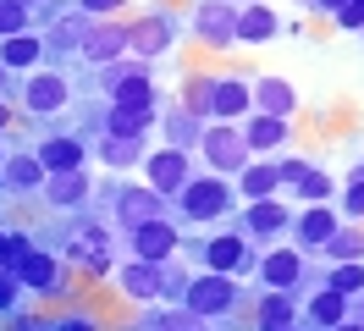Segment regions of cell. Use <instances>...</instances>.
<instances>
[{"label":"cell","instance_id":"obj_1","mask_svg":"<svg viewBox=\"0 0 364 331\" xmlns=\"http://www.w3.org/2000/svg\"><path fill=\"white\" fill-rule=\"evenodd\" d=\"M237 304V287L227 276H199V282H188V315H221V309Z\"/></svg>","mask_w":364,"mask_h":331},{"label":"cell","instance_id":"obj_2","mask_svg":"<svg viewBox=\"0 0 364 331\" xmlns=\"http://www.w3.org/2000/svg\"><path fill=\"white\" fill-rule=\"evenodd\" d=\"M188 194H182V204H188V216L193 221H210V216H221L232 204V194H227V182H215V177H205V182H182Z\"/></svg>","mask_w":364,"mask_h":331},{"label":"cell","instance_id":"obj_3","mask_svg":"<svg viewBox=\"0 0 364 331\" xmlns=\"http://www.w3.org/2000/svg\"><path fill=\"white\" fill-rule=\"evenodd\" d=\"M23 105L39 110V116H50V110L67 105V78H55V72H33L23 83Z\"/></svg>","mask_w":364,"mask_h":331},{"label":"cell","instance_id":"obj_4","mask_svg":"<svg viewBox=\"0 0 364 331\" xmlns=\"http://www.w3.org/2000/svg\"><path fill=\"white\" fill-rule=\"evenodd\" d=\"M193 33L205 44H232L237 39V11L221 6V0H210V6H199V17H193Z\"/></svg>","mask_w":364,"mask_h":331},{"label":"cell","instance_id":"obj_5","mask_svg":"<svg viewBox=\"0 0 364 331\" xmlns=\"http://www.w3.org/2000/svg\"><path fill=\"white\" fill-rule=\"evenodd\" d=\"M133 248H138V260L160 265L177 248V226H171V221H144V226H133Z\"/></svg>","mask_w":364,"mask_h":331},{"label":"cell","instance_id":"obj_6","mask_svg":"<svg viewBox=\"0 0 364 331\" xmlns=\"http://www.w3.org/2000/svg\"><path fill=\"white\" fill-rule=\"evenodd\" d=\"M116 282H122V293H127V298L149 304V298H160V293H166V270H160V265H149V260H138V265H127V270H116Z\"/></svg>","mask_w":364,"mask_h":331},{"label":"cell","instance_id":"obj_7","mask_svg":"<svg viewBox=\"0 0 364 331\" xmlns=\"http://www.w3.org/2000/svg\"><path fill=\"white\" fill-rule=\"evenodd\" d=\"M205 154L221 166V172L249 166V144H243V132H232V127H210V132H205Z\"/></svg>","mask_w":364,"mask_h":331},{"label":"cell","instance_id":"obj_8","mask_svg":"<svg viewBox=\"0 0 364 331\" xmlns=\"http://www.w3.org/2000/svg\"><path fill=\"white\" fill-rule=\"evenodd\" d=\"M105 88H111L116 105H127V110H155V88H149V78H144V72H111V78H105Z\"/></svg>","mask_w":364,"mask_h":331},{"label":"cell","instance_id":"obj_9","mask_svg":"<svg viewBox=\"0 0 364 331\" xmlns=\"http://www.w3.org/2000/svg\"><path fill=\"white\" fill-rule=\"evenodd\" d=\"M249 100H254L259 110H265V116H276V122H282V116H287V110L298 105V88H293V83H282V78H259Z\"/></svg>","mask_w":364,"mask_h":331},{"label":"cell","instance_id":"obj_10","mask_svg":"<svg viewBox=\"0 0 364 331\" xmlns=\"http://www.w3.org/2000/svg\"><path fill=\"white\" fill-rule=\"evenodd\" d=\"M182 182H188L182 149H160L155 160H149V194H171V188H182Z\"/></svg>","mask_w":364,"mask_h":331},{"label":"cell","instance_id":"obj_11","mask_svg":"<svg viewBox=\"0 0 364 331\" xmlns=\"http://www.w3.org/2000/svg\"><path fill=\"white\" fill-rule=\"evenodd\" d=\"M122 221L127 226H144V221H160V194H149V188H122Z\"/></svg>","mask_w":364,"mask_h":331},{"label":"cell","instance_id":"obj_12","mask_svg":"<svg viewBox=\"0 0 364 331\" xmlns=\"http://www.w3.org/2000/svg\"><path fill=\"white\" fill-rule=\"evenodd\" d=\"M122 50H127V28H116V22L94 28L89 39H83V56H89V61H116Z\"/></svg>","mask_w":364,"mask_h":331},{"label":"cell","instance_id":"obj_13","mask_svg":"<svg viewBox=\"0 0 364 331\" xmlns=\"http://www.w3.org/2000/svg\"><path fill=\"white\" fill-rule=\"evenodd\" d=\"M215 116H243L249 110V83H237V78H227V83H210V100H205Z\"/></svg>","mask_w":364,"mask_h":331},{"label":"cell","instance_id":"obj_14","mask_svg":"<svg viewBox=\"0 0 364 331\" xmlns=\"http://www.w3.org/2000/svg\"><path fill=\"white\" fill-rule=\"evenodd\" d=\"M39 166L45 172H77L83 166V144L77 138H50L45 149H39Z\"/></svg>","mask_w":364,"mask_h":331},{"label":"cell","instance_id":"obj_15","mask_svg":"<svg viewBox=\"0 0 364 331\" xmlns=\"http://www.w3.org/2000/svg\"><path fill=\"white\" fill-rule=\"evenodd\" d=\"M17 282H28L33 293H55V287H61V282H55V260H50V254H39V248L17 265Z\"/></svg>","mask_w":364,"mask_h":331},{"label":"cell","instance_id":"obj_16","mask_svg":"<svg viewBox=\"0 0 364 331\" xmlns=\"http://www.w3.org/2000/svg\"><path fill=\"white\" fill-rule=\"evenodd\" d=\"M259 276H265L276 293H293V282L304 276V265H298V254H287V248H282V254H271V260L259 265Z\"/></svg>","mask_w":364,"mask_h":331},{"label":"cell","instance_id":"obj_17","mask_svg":"<svg viewBox=\"0 0 364 331\" xmlns=\"http://www.w3.org/2000/svg\"><path fill=\"white\" fill-rule=\"evenodd\" d=\"M0 177H6L17 194H28V188H39V182H45V166H39V154H11Z\"/></svg>","mask_w":364,"mask_h":331},{"label":"cell","instance_id":"obj_18","mask_svg":"<svg viewBox=\"0 0 364 331\" xmlns=\"http://www.w3.org/2000/svg\"><path fill=\"white\" fill-rule=\"evenodd\" d=\"M298 238L309 243V248H326V243L337 238V216L331 210H309V216L298 221Z\"/></svg>","mask_w":364,"mask_h":331},{"label":"cell","instance_id":"obj_19","mask_svg":"<svg viewBox=\"0 0 364 331\" xmlns=\"http://www.w3.org/2000/svg\"><path fill=\"white\" fill-rule=\"evenodd\" d=\"M232 265H249V243H243V238H215V243H210V270L227 276Z\"/></svg>","mask_w":364,"mask_h":331},{"label":"cell","instance_id":"obj_20","mask_svg":"<svg viewBox=\"0 0 364 331\" xmlns=\"http://www.w3.org/2000/svg\"><path fill=\"white\" fill-rule=\"evenodd\" d=\"M271 33H276V11H265V6H249V11H237V39L259 44V39H271Z\"/></svg>","mask_w":364,"mask_h":331},{"label":"cell","instance_id":"obj_21","mask_svg":"<svg viewBox=\"0 0 364 331\" xmlns=\"http://www.w3.org/2000/svg\"><path fill=\"white\" fill-rule=\"evenodd\" d=\"M127 44H138L144 56H155V50H166V44H171V28H166L160 17H149V22H138L133 33H127Z\"/></svg>","mask_w":364,"mask_h":331},{"label":"cell","instance_id":"obj_22","mask_svg":"<svg viewBox=\"0 0 364 331\" xmlns=\"http://www.w3.org/2000/svg\"><path fill=\"white\" fill-rule=\"evenodd\" d=\"M83 194H89V177L83 172H55V182H50L55 204H83Z\"/></svg>","mask_w":364,"mask_h":331},{"label":"cell","instance_id":"obj_23","mask_svg":"<svg viewBox=\"0 0 364 331\" xmlns=\"http://www.w3.org/2000/svg\"><path fill=\"white\" fill-rule=\"evenodd\" d=\"M149 122H155V110H127V105H116V110H111V138H138Z\"/></svg>","mask_w":364,"mask_h":331},{"label":"cell","instance_id":"obj_24","mask_svg":"<svg viewBox=\"0 0 364 331\" xmlns=\"http://www.w3.org/2000/svg\"><path fill=\"white\" fill-rule=\"evenodd\" d=\"M287 138V127L276 122V116H254L249 132H243V144H254V149H271V144H282Z\"/></svg>","mask_w":364,"mask_h":331},{"label":"cell","instance_id":"obj_25","mask_svg":"<svg viewBox=\"0 0 364 331\" xmlns=\"http://www.w3.org/2000/svg\"><path fill=\"white\" fill-rule=\"evenodd\" d=\"M77 260L89 265V270H105V260H111V248H105V232H100V226H89V232L77 238Z\"/></svg>","mask_w":364,"mask_h":331},{"label":"cell","instance_id":"obj_26","mask_svg":"<svg viewBox=\"0 0 364 331\" xmlns=\"http://www.w3.org/2000/svg\"><path fill=\"white\" fill-rule=\"evenodd\" d=\"M276 182H282L276 166H243V194H249L254 204H265V194H271Z\"/></svg>","mask_w":364,"mask_h":331},{"label":"cell","instance_id":"obj_27","mask_svg":"<svg viewBox=\"0 0 364 331\" xmlns=\"http://www.w3.org/2000/svg\"><path fill=\"white\" fill-rule=\"evenodd\" d=\"M0 61H6V66H28V61H39V39H23V33H11V39L0 44Z\"/></svg>","mask_w":364,"mask_h":331},{"label":"cell","instance_id":"obj_28","mask_svg":"<svg viewBox=\"0 0 364 331\" xmlns=\"http://www.w3.org/2000/svg\"><path fill=\"white\" fill-rule=\"evenodd\" d=\"M287 320H293V298H287V293H271V298L259 304V326L282 331V326H287Z\"/></svg>","mask_w":364,"mask_h":331},{"label":"cell","instance_id":"obj_29","mask_svg":"<svg viewBox=\"0 0 364 331\" xmlns=\"http://www.w3.org/2000/svg\"><path fill=\"white\" fill-rule=\"evenodd\" d=\"M282 226H287L282 204H249V232H282Z\"/></svg>","mask_w":364,"mask_h":331},{"label":"cell","instance_id":"obj_30","mask_svg":"<svg viewBox=\"0 0 364 331\" xmlns=\"http://www.w3.org/2000/svg\"><path fill=\"white\" fill-rule=\"evenodd\" d=\"M342 309H348V298H342V293H320L315 304H309V315H315L320 326H342Z\"/></svg>","mask_w":364,"mask_h":331},{"label":"cell","instance_id":"obj_31","mask_svg":"<svg viewBox=\"0 0 364 331\" xmlns=\"http://www.w3.org/2000/svg\"><path fill=\"white\" fill-rule=\"evenodd\" d=\"M100 154H105L111 172H116V166H133V160H138V138H105V149H100Z\"/></svg>","mask_w":364,"mask_h":331},{"label":"cell","instance_id":"obj_32","mask_svg":"<svg viewBox=\"0 0 364 331\" xmlns=\"http://www.w3.org/2000/svg\"><path fill=\"white\" fill-rule=\"evenodd\" d=\"M364 287V265L359 260H348V265H337V270H331V293H342V298H348V293H359Z\"/></svg>","mask_w":364,"mask_h":331},{"label":"cell","instance_id":"obj_33","mask_svg":"<svg viewBox=\"0 0 364 331\" xmlns=\"http://www.w3.org/2000/svg\"><path fill=\"white\" fill-rule=\"evenodd\" d=\"M326 248H331L337 260H359V254H364V232H348V226H337V238L326 243Z\"/></svg>","mask_w":364,"mask_h":331},{"label":"cell","instance_id":"obj_34","mask_svg":"<svg viewBox=\"0 0 364 331\" xmlns=\"http://www.w3.org/2000/svg\"><path fill=\"white\" fill-rule=\"evenodd\" d=\"M28 22V6L23 0H0V33H17Z\"/></svg>","mask_w":364,"mask_h":331},{"label":"cell","instance_id":"obj_35","mask_svg":"<svg viewBox=\"0 0 364 331\" xmlns=\"http://www.w3.org/2000/svg\"><path fill=\"white\" fill-rule=\"evenodd\" d=\"M155 331H199V315H188V309H171V315H160Z\"/></svg>","mask_w":364,"mask_h":331},{"label":"cell","instance_id":"obj_36","mask_svg":"<svg viewBox=\"0 0 364 331\" xmlns=\"http://www.w3.org/2000/svg\"><path fill=\"white\" fill-rule=\"evenodd\" d=\"M298 194H304V199H326V194H331V182H326L320 172H304V177H298Z\"/></svg>","mask_w":364,"mask_h":331},{"label":"cell","instance_id":"obj_37","mask_svg":"<svg viewBox=\"0 0 364 331\" xmlns=\"http://www.w3.org/2000/svg\"><path fill=\"white\" fill-rule=\"evenodd\" d=\"M28 254H33V248H28V238H11V232H6V260H0V265H23Z\"/></svg>","mask_w":364,"mask_h":331},{"label":"cell","instance_id":"obj_38","mask_svg":"<svg viewBox=\"0 0 364 331\" xmlns=\"http://www.w3.org/2000/svg\"><path fill=\"white\" fill-rule=\"evenodd\" d=\"M342 204H348V216H364V177L348 188V199H342Z\"/></svg>","mask_w":364,"mask_h":331},{"label":"cell","instance_id":"obj_39","mask_svg":"<svg viewBox=\"0 0 364 331\" xmlns=\"http://www.w3.org/2000/svg\"><path fill=\"white\" fill-rule=\"evenodd\" d=\"M11 298H17V276H6V270H0V304H11Z\"/></svg>","mask_w":364,"mask_h":331},{"label":"cell","instance_id":"obj_40","mask_svg":"<svg viewBox=\"0 0 364 331\" xmlns=\"http://www.w3.org/2000/svg\"><path fill=\"white\" fill-rule=\"evenodd\" d=\"M55 331H94V320H83V315L72 320V315H67V320H61V326H55Z\"/></svg>","mask_w":364,"mask_h":331},{"label":"cell","instance_id":"obj_41","mask_svg":"<svg viewBox=\"0 0 364 331\" xmlns=\"http://www.w3.org/2000/svg\"><path fill=\"white\" fill-rule=\"evenodd\" d=\"M83 11H122V0H83Z\"/></svg>","mask_w":364,"mask_h":331},{"label":"cell","instance_id":"obj_42","mask_svg":"<svg viewBox=\"0 0 364 331\" xmlns=\"http://www.w3.org/2000/svg\"><path fill=\"white\" fill-rule=\"evenodd\" d=\"M17 331H45V320H33V315H28V320H17Z\"/></svg>","mask_w":364,"mask_h":331},{"label":"cell","instance_id":"obj_43","mask_svg":"<svg viewBox=\"0 0 364 331\" xmlns=\"http://www.w3.org/2000/svg\"><path fill=\"white\" fill-rule=\"evenodd\" d=\"M320 6H326V11H342V6H348V0H320Z\"/></svg>","mask_w":364,"mask_h":331},{"label":"cell","instance_id":"obj_44","mask_svg":"<svg viewBox=\"0 0 364 331\" xmlns=\"http://www.w3.org/2000/svg\"><path fill=\"white\" fill-rule=\"evenodd\" d=\"M331 331H364V326H331Z\"/></svg>","mask_w":364,"mask_h":331},{"label":"cell","instance_id":"obj_45","mask_svg":"<svg viewBox=\"0 0 364 331\" xmlns=\"http://www.w3.org/2000/svg\"><path fill=\"white\" fill-rule=\"evenodd\" d=\"M0 260H6V232H0Z\"/></svg>","mask_w":364,"mask_h":331},{"label":"cell","instance_id":"obj_46","mask_svg":"<svg viewBox=\"0 0 364 331\" xmlns=\"http://www.w3.org/2000/svg\"><path fill=\"white\" fill-rule=\"evenodd\" d=\"M0 127H6V105H0Z\"/></svg>","mask_w":364,"mask_h":331},{"label":"cell","instance_id":"obj_47","mask_svg":"<svg viewBox=\"0 0 364 331\" xmlns=\"http://www.w3.org/2000/svg\"><path fill=\"white\" fill-rule=\"evenodd\" d=\"M282 331H287V326H282Z\"/></svg>","mask_w":364,"mask_h":331},{"label":"cell","instance_id":"obj_48","mask_svg":"<svg viewBox=\"0 0 364 331\" xmlns=\"http://www.w3.org/2000/svg\"><path fill=\"white\" fill-rule=\"evenodd\" d=\"M359 177H364V172H359Z\"/></svg>","mask_w":364,"mask_h":331}]
</instances>
